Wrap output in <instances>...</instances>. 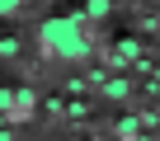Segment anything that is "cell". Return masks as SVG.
I'll return each mask as SVG.
<instances>
[{
	"label": "cell",
	"mask_w": 160,
	"mask_h": 141,
	"mask_svg": "<svg viewBox=\"0 0 160 141\" xmlns=\"http://www.w3.org/2000/svg\"><path fill=\"white\" fill-rule=\"evenodd\" d=\"M38 42L52 56H61V61H85L90 56V33H85V24H80V14H52V19H42Z\"/></svg>",
	"instance_id": "1"
},
{
	"label": "cell",
	"mask_w": 160,
	"mask_h": 141,
	"mask_svg": "<svg viewBox=\"0 0 160 141\" xmlns=\"http://www.w3.org/2000/svg\"><path fill=\"white\" fill-rule=\"evenodd\" d=\"M90 80H99V90H104L108 99H127V94H132V85H127V80H104V75H90Z\"/></svg>",
	"instance_id": "2"
},
{
	"label": "cell",
	"mask_w": 160,
	"mask_h": 141,
	"mask_svg": "<svg viewBox=\"0 0 160 141\" xmlns=\"http://www.w3.org/2000/svg\"><path fill=\"white\" fill-rule=\"evenodd\" d=\"M24 10V0H0V19H10V14H19Z\"/></svg>",
	"instance_id": "3"
},
{
	"label": "cell",
	"mask_w": 160,
	"mask_h": 141,
	"mask_svg": "<svg viewBox=\"0 0 160 141\" xmlns=\"http://www.w3.org/2000/svg\"><path fill=\"white\" fill-rule=\"evenodd\" d=\"M108 10H113L108 0H90V14H94V19H99V14H108Z\"/></svg>",
	"instance_id": "4"
},
{
	"label": "cell",
	"mask_w": 160,
	"mask_h": 141,
	"mask_svg": "<svg viewBox=\"0 0 160 141\" xmlns=\"http://www.w3.org/2000/svg\"><path fill=\"white\" fill-rule=\"evenodd\" d=\"M10 104H14V94H10V90H0V108H10Z\"/></svg>",
	"instance_id": "5"
}]
</instances>
